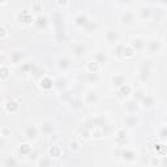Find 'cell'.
Wrapping results in <instances>:
<instances>
[{
    "instance_id": "cell-1",
    "label": "cell",
    "mask_w": 167,
    "mask_h": 167,
    "mask_svg": "<svg viewBox=\"0 0 167 167\" xmlns=\"http://www.w3.org/2000/svg\"><path fill=\"white\" fill-rule=\"evenodd\" d=\"M150 73H152V70H150V64L149 61H144V64L141 67V70H140V80L142 82H145L149 80L150 77Z\"/></svg>"
},
{
    "instance_id": "cell-2",
    "label": "cell",
    "mask_w": 167,
    "mask_h": 167,
    "mask_svg": "<svg viewBox=\"0 0 167 167\" xmlns=\"http://www.w3.org/2000/svg\"><path fill=\"white\" fill-rule=\"evenodd\" d=\"M140 102L145 108H150V107H153L155 105V98L153 97V95H144Z\"/></svg>"
},
{
    "instance_id": "cell-3",
    "label": "cell",
    "mask_w": 167,
    "mask_h": 167,
    "mask_svg": "<svg viewBox=\"0 0 167 167\" xmlns=\"http://www.w3.org/2000/svg\"><path fill=\"white\" fill-rule=\"evenodd\" d=\"M134 22V14L132 12H125L123 16H122V23L124 26H128V25H132Z\"/></svg>"
},
{
    "instance_id": "cell-4",
    "label": "cell",
    "mask_w": 167,
    "mask_h": 167,
    "mask_svg": "<svg viewBox=\"0 0 167 167\" xmlns=\"http://www.w3.org/2000/svg\"><path fill=\"white\" fill-rule=\"evenodd\" d=\"M132 49L134 51H142L145 49V42L141 38H134L132 41Z\"/></svg>"
},
{
    "instance_id": "cell-5",
    "label": "cell",
    "mask_w": 167,
    "mask_h": 167,
    "mask_svg": "<svg viewBox=\"0 0 167 167\" xmlns=\"http://www.w3.org/2000/svg\"><path fill=\"white\" fill-rule=\"evenodd\" d=\"M25 136L29 138V140H35L37 136H38V129L35 128L34 125H30L25 129Z\"/></svg>"
},
{
    "instance_id": "cell-6",
    "label": "cell",
    "mask_w": 167,
    "mask_h": 167,
    "mask_svg": "<svg viewBox=\"0 0 167 167\" xmlns=\"http://www.w3.org/2000/svg\"><path fill=\"white\" fill-rule=\"evenodd\" d=\"M138 117L137 116H134V115H129V116H127L125 117V120H124V125L125 127H131V128H133V127H136L138 124Z\"/></svg>"
},
{
    "instance_id": "cell-7",
    "label": "cell",
    "mask_w": 167,
    "mask_h": 167,
    "mask_svg": "<svg viewBox=\"0 0 167 167\" xmlns=\"http://www.w3.org/2000/svg\"><path fill=\"white\" fill-rule=\"evenodd\" d=\"M4 106H5L7 112H16V111H17V110L20 108L17 101H8Z\"/></svg>"
},
{
    "instance_id": "cell-8",
    "label": "cell",
    "mask_w": 167,
    "mask_h": 167,
    "mask_svg": "<svg viewBox=\"0 0 167 167\" xmlns=\"http://www.w3.org/2000/svg\"><path fill=\"white\" fill-rule=\"evenodd\" d=\"M119 38H120V35H119V33H117V31L108 30L107 33H106V39H107V42H110V43L117 42V41H119Z\"/></svg>"
},
{
    "instance_id": "cell-9",
    "label": "cell",
    "mask_w": 167,
    "mask_h": 167,
    "mask_svg": "<svg viewBox=\"0 0 167 167\" xmlns=\"http://www.w3.org/2000/svg\"><path fill=\"white\" fill-rule=\"evenodd\" d=\"M148 50L152 52V54H157V52H159L161 50V43L155 41V39H153V41H150L149 44H148Z\"/></svg>"
},
{
    "instance_id": "cell-10",
    "label": "cell",
    "mask_w": 167,
    "mask_h": 167,
    "mask_svg": "<svg viewBox=\"0 0 167 167\" xmlns=\"http://www.w3.org/2000/svg\"><path fill=\"white\" fill-rule=\"evenodd\" d=\"M22 59H23V52H21V51H13V52H11V61H12V64H18V63H21Z\"/></svg>"
},
{
    "instance_id": "cell-11",
    "label": "cell",
    "mask_w": 167,
    "mask_h": 167,
    "mask_svg": "<svg viewBox=\"0 0 167 167\" xmlns=\"http://www.w3.org/2000/svg\"><path fill=\"white\" fill-rule=\"evenodd\" d=\"M125 84V76L124 75H115L112 77V85L114 87H120Z\"/></svg>"
},
{
    "instance_id": "cell-12",
    "label": "cell",
    "mask_w": 167,
    "mask_h": 167,
    "mask_svg": "<svg viewBox=\"0 0 167 167\" xmlns=\"http://www.w3.org/2000/svg\"><path fill=\"white\" fill-rule=\"evenodd\" d=\"M122 158L125 162H132V161L136 159V154H134L133 150H124L123 154H122Z\"/></svg>"
},
{
    "instance_id": "cell-13",
    "label": "cell",
    "mask_w": 167,
    "mask_h": 167,
    "mask_svg": "<svg viewBox=\"0 0 167 167\" xmlns=\"http://www.w3.org/2000/svg\"><path fill=\"white\" fill-rule=\"evenodd\" d=\"M85 102H86V105H94V103L98 102V95L93 91L87 93L86 97H85Z\"/></svg>"
},
{
    "instance_id": "cell-14",
    "label": "cell",
    "mask_w": 167,
    "mask_h": 167,
    "mask_svg": "<svg viewBox=\"0 0 167 167\" xmlns=\"http://www.w3.org/2000/svg\"><path fill=\"white\" fill-rule=\"evenodd\" d=\"M85 80L87 82H90V84H95V82L99 80V76H98L97 72H87L85 75Z\"/></svg>"
},
{
    "instance_id": "cell-15",
    "label": "cell",
    "mask_w": 167,
    "mask_h": 167,
    "mask_svg": "<svg viewBox=\"0 0 167 167\" xmlns=\"http://www.w3.org/2000/svg\"><path fill=\"white\" fill-rule=\"evenodd\" d=\"M75 22H76V25H78V26H82V28H85L87 23H89V21H87V17L85 14H80V16H77V17L75 18Z\"/></svg>"
},
{
    "instance_id": "cell-16",
    "label": "cell",
    "mask_w": 167,
    "mask_h": 167,
    "mask_svg": "<svg viewBox=\"0 0 167 167\" xmlns=\"http://www.w3.org/2000/svg\"><path fill=\"white\" fill-rule=\"evenodd\" d=\"M73 52H75V55L76 56H84V55L86 54V47L84 46V44H76L75 47H73Z\"/></svg>"
},
{
    "instance_id": "cell-17",
    "label": "cell",
    "mask_w": 167,
    "mask_h": 167,
    "mask_svg": "<svg viewBox=\"0 0 167 167\" xmlns=\"http://www.w3.org/2000/svg\"><path fill=\"white\" fill-rule=\"evenodd\" d=\"M150 16H152V11H150V8H148V7H141L140 8V17L142 20L150 18Z\"/></svg>"
},
{
    "instance_id": "cell-18",
    "label": "cell",
    "mask_w": 167,
    "mask_h": 167,
    "mask_svg": "<svg viewBox=\"0 0 167 167\" xmlns=\"http://www.w3.org/2000/svg\"><path fill=\"white\" fill-rule=\"evenodd\" d=\"M18 152H20L21 155L28 157V155L31 154V146H30L29 144H22V145L20 146V149H18Z\"/></svg>"
},
{
    "instance_id": "cell-19",
    "label": "cell",
    "mask_w": 167,
    "mask_h": 167,
    "mask_svg": "<svg viewBox=\"0 0 167 167\" xmlns=\"http://www.w3.org/2000/svg\"><path fill=\"white\" fill-rule=\"evenodd\" d=\"M11 75V70L8 67L5 65H2V68H0V78H2V81H5L8 77H9Z\"/></svg>"
},
{
    "instance_id": "cell-20",
    "label": "cell",
    "mask_w": 167,
    "mask_h": 167,
    "mask_svg": "<svg viewBox=\"0 0 167 167\" xmlns=\"http://www.w3.org/2000/svg\"><path fill=\"white\" fill-rule=\"evenodd\" d=\"M125 108H127V111H128L129 114H133L134 111H136V108H137V101L134 99V101H129V102H127Z\"/></svg>"
},
{
    "instance_id": "cell-21",
    "label": "cell",
    "mask_w": 167,
    "mask_h": 167,
    "mask_svg": "<svg viewBox=\"0 0 167 167\" xmlns=\"http://www.w3.org/2000/svg\"><path fill=\"white\" fill-rule=\"evenodd\" d=\"M95 61L98 63V64H106V61H107V56H106V54H103V52H98L97 55L94 56Z\"/></svg>"
},
{
    "instance_id": "cell-22",
    "label": "cell",
    "mask_w": 167,
    "mask_h": 167,
    "mask_svg": "<svg viewBox=\"0 0 167 167\" xmlns=\"http://www.w3.org/2000/svg\"><path fill=\"white\" fill-rule=\"evenodd\" d=\"M69 65H70L69 59H67V58H61V59H59V68H60V69L65 70Z\"/></svg>"
},
{
    "instance_id": "cell-23",
    "label": "cell",
    "mask_w": 167,
    "mask_h": 167,
    "mask_svg": "<svg viewBox=\"0 0 167 167\" xmlns=\"http://www.w3.org/2000/svg\"><path fill=\"white\" fill-rule=\"evenodd\" d=\"M18 162L14 159V157H7L5 158V162H4V166L5 167H13V166H17Z\"/></svg>"
},
{
    "instance_id": "cell-24",
    "label": "cell",
    "mask_w": 167,
    "mask_h": 167,
    "mask_svg": "<svg viewBox=\"0 0 167 167\" xmlns=\"http://www.w3.org/2000/svg\"><path fill=\"white\" fill-rule=\"evenodd\" d=\"M41 131H42V133H44V134H50V133L52 132V125H51L50 123H43L42 127H41Z\"/></svg>"
},
{
    "instance_id": "cell-25",
    "label": "cell",
    "mask_w": 167,
    "mask_h": 167,
    "mask_svg": "<svg viewBox=\"0 0 167 167\" xmlns=\"http://www.w3.org/2000/svg\"><path fill=\"white\" fill-rule=\"evenodd\" d=\"M35 23H37V26L41 29V28H44L47 25V20H46V17H43V16H39V17H37V20H35Z\"/></svg>"
},
{
    "instance_id": "cell-26",
    "label": "cell",
    "mask_w": 167,
    "mask_h": 167,
    "mask_svg": "<svg viewBox=\"0 0 167 167\" xmlns=\"http://www.w3.org/2000/svg\"><path fill=\"white\" fill-rule=\"evenodd\" d=\"M119 91H120L122 95H128V94L132 91V89H131V86H129V85L124 84V85H122L120 87H119Z\"/></svg>"
},
{
    "instance_id": "cell-27",
    "label": "cell",
    "mask_w": 167,
    "mask_h": 167,
    "mask_svg": "<svg viewBox=\"0 0 167 167\" xmlns=\"http://www.w3.org/2000/svg\"><path fill=\"white\" fill-rule=\"evenodd\" d=\"M65 78H63V77H59L56 81H55V86L59 87V89H64L65 87Z\"/></svg>"
},
{
    "instance_id": "cell-28",
    "label": "cell",
    "mask_w": 167,
    "mask_h": 167,
    "mask_svg": "<svg viewBox=\"0 0 167 167\" xmlns=\"http://www.w3.org/2000/svg\"><path fill=\"white\" fill-rule=\"evenodd\" d=\"M41 86L44 87V89H50V87H52V81L50 80V78H42Z\"/></svg>"
},
{
    "instance_id": "cell-29",
    "label": "cell",
    "mask_w": 167,
    "mask_h": 167,
    "mask_svg": "<svg viewBox=\"0 0 167 167\" xmlns=\"http://www.w3.org/2000/svg\"><path fill=\"white\" fill-rule=\"evenodd\" d=\"M95 29H97V25H95L94 22H90V21H89V23H87V25L85 26V30H86L87 34H91Z\"/></svg>"
},
{
    "instance_id": "cell-30",
    "label": "cell",
    "mask_w": 167,
    "mask_h": 167,
    "mask_svg": "<svg viewBox=\"0 0 167 167\" xmlns=\"http://www.w3.org/2000/svg\"><path fill=\"white\" fill-rule=\"evenodd\" d=\"M50 155H51L52 158H58V157L60 155V149H59L58 146H52V148L50 149Z\"/></svg>"
},
{
    "instance_id": "cell-31",
    "label": "cell",
    "mask_w": 167,
    "mask_h": 167,
    "mask_svg": "<svg viewBox=\"0 0 167 167\" xmlns=\"http://www.w3.org/2000/svg\"><path fill=\"white\" fill-rule=\"evenodd\" d=\"M158 136H159L162 140L167 138V127H163V128L159 129V132H158Z\"/></svg>"
},
{
    "instance_id": "cell-32",
    "label": "cell",
    "mask_w": 167,
    "mask_h": 167,
    "mask_svg": "<svg viewBox=\"0 0 167 167\" xmlns=\"http://www.w3.org/2000/svg\"><path fill=\"white\" fill-rule=\"evenodd\" d=\"M133 49L132 47H124V50H123V54L125 55V56H128V58H131L132 55H133Z\"/></svg>"
},
{
    "instance_id": "cell-33",
    "label": "cell",
    "mask_w": 167,
    "mask_h": 167,
    "mask_svg": "<svg viewBox=\"0 0 167 167\" xmlns=\"http://www.w3.org/2000/svg\"><path fill=\"white\" fill-rule=\"evenodd\" d=\"M70 107H72V108H80L81 107V102L78 99H72V101H70Z\"/></svg>"
},
{
    "instance_id": "cell-34",
    "label": "cell",
    "mask_w": 167,
    "mask_h": 167,
    "mask_svg": "<svg viewBox=\"0 0 167 167\" xmlns=\"http://www.w3.org/2000/svg\"><path fill=\"white\" fill-rule=\"evenodd\" d=\"M0 132H2V136H3V137H8V136H11V129L8 128V127H3L2 131H0Z\"/></svg>"
},
{
    "instance_id": "cell-35",
    "label": "cell",
    "mask_w": 167,
    "mask_h": 167,
    "mask_svg": "<svg viewBox=\"0 0 167 167\" xmlns=\"http://www.w3.org/2000/svg\"><path fill=\"white\" fill-rule=\"evenodd\" d=\"M2 34H0V39H5L7 38V35H8V31H7V29H5V25L4 23H2Z\"/></svg>"
},
{
    "instance_id": "cell-36",
    "label": "cell",
    "mask_w": 167,
    "mask_h": 167,
    "mask_svg": "<svg viewBox=\"0 0 167 167\" xmlns=\"http://www.w3.org/2000/svg\"><path fill=\"white\" fill-rule=\"evenodd\" d=\"M97 69H98V63L97 61L90 63L89 64V72H97Z\"/></svg>"
},
{
    "instance_id": "cell-37",
    "label": "cell",
    "mask_w": 167,
    "mask_h": 167,
    "mask_svg": "<svg viewBox=\"0 0 167 167\" xmlns=\"http://www.w3.org/2000/svg\"><path fill=\"white\" fill-rule=\"evenodd\" d=\"M69 149L70 150H77L78 149V142L77 141H70L69 142Z\"/></svg>"
},
{
    "instance_id": "cell-38",
    "label": "cell",
    "mask_w": 167,
    "mask_h": 167,
    "mask_svg": "<svg viewBox=\"0 0 167 167\" xmlns=\"http://www.w3.org/2000/svg\"><path fill=\"white\" fill-rule=\"evenodd\" d=\"M134 94H136V95H134V99H136V101H141V99H142V97L145 95V94H142V91H141V90L136 91Z\"/></svg>"
},
{
    "instance_id": "cell-39",
    "label": "cell",
    "mask_w": 167,
    "mask_h": 167,
    "mask_svg": "<svg viewBox=\"0 0 167 167\" xmlns=\"http://www.w3.org/2000/svg\"><path fill=\"white\" fill-rule=\"evenodd\" d=\"M39 164H41V166H47V164H50V161L43 159V161H41V162H39Z\"/></svg>"
},
{
    "instance_id": "cell-40",
    "label": "cell",
    "mask_w": 167,
    "mask_h": 167,
    "mask_svg": "<svg viewBox=\"0 0 167 167\" xmlns=\"http://www.w3.org/2000/svg\"><path fill=\"white\" fill-rule=\"evenodd\" d=\"M161 164H162V166H167V157H163V159H162Z\"/></svg>"
},
{
    "instance_id": "cell-41",
    "label": "cell",
    "mask_w": 167,
    "mask_h": 167,
    "mask_svg": "<svg viewBox=\"0 0 167 167\" xmlns=\"http://www.w3.org/2000/svg\"><path fill=\"white\" fill-rule=\"evenodd\" d=\"M131 2H132V0H122V3H123V4H129Z\"/></svg>"
},
{
    "instance_id": "cell-42",
    "label": "cell",
    "mask_w": 167,
    "mask_h": 167,
    "mask_svg": "<svg viewBox=\"0 0 167 167\" xmlns=\"http://www.w3.org/2000/svg\"><path fill=\"white\" fill-rule=\"evenodd\" d=\"M59 4H67V0H59Z\"/></svg>"
},
{
    "instance_id": "cell-43",
    "label": "cell",
    "mask_w": 167,
    "mask_h": 167,
    "mask_svg": "<svg viewBox=\"0 0 167 167\" xmlns=\"http://www.w3.org/2000/svg\"><path fill=\"white\" fill-rule=\"evenodd\" d=\"M161 3H162L163 5H167V0H161Z\"/></svg>"
},
{
    "instance_id": "cell-44",
    "label": "cell",
    "mask_w": 167,
    "mask_h": 167,
    "mask_svg": "<svg viewBox=\"0 0 167 167\" xmlns=\"http://www.w3.org/2000/svg\"><path fill=\"white\" fill-rule=\"evenodd\" d=\"M7 2H8V0H2V4H5Z\"/></svg>"
}]
</instances>
